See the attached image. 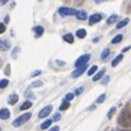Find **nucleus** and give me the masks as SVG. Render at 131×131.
<instances>
[{
  "label": "nucleus",
  "instance_id": "obj_1",
  "mask_svg": "<svg viewBox=\"0 0 131 131\" xmlns=\"http://www.w3.org/2000/svg\"><path fill=\"white\" fill-rule=\"evenodd\" d=\"M130 122H131V109H130V107H126L118 118V123L123 127H127V126H130Z\"/></svg>",
  "mask_w": 131,
  "mask_h": 131
},
{
  "label": "nucleus",
  "instance_id": "obj_2",
  "mask_svg": "<svg viewBox=\"0 0 131 131\" xmlns=\"http://www.w3.org/2000/svg\"><path fill=\"white\" fill-rule=\"evenodd\" d=\"M31 116H32V114H31L30 112H27V113H25V114H21L19 117H17V118L12 122V125H13L14 127H19V126H22L23 123H26V122L30 119Z\"/></svg>",
  "mask_w": 131,
  "mask_h": 131
},
{
  "label": "nucleus",
  "instance_id": "obj_3",
  "mask_svg": "<svg viewBox=\"0 0 131 131\" xmlns=\"http://www.w3.org/2000/svg\"><path fill=\"white\" fill-rule=\"evenodd\" d=\"M59 14L60 16H76L77 14V10L73 9V8H66V7H62L59 8Z\"/></svg>",
  "mask_w": 131,
  "mask_h": 131
},
{
  "label": "nucleus",
  "instance_id": "obj_4",
  "mask_svg": "<svg viewBox=\"0 0 131 131\" xmlns=\"http://www.w3.org/2000/svg\"><path fill=\"white\" fill-rule=\"evenodd\" d=\"M89 59H90V55H89V54H84V55H81V57H80V58L76 60V63H75L76 68H77V67H81V66H85V64H88Z\"/></svg>",
  "mask_w": 131,
  "mask_h": 131
},
{
  "label": "nucleus",
  "instance_id": "obj_5",
  "mask_svg": "<svg viewBox=\"0 0 131 131\" xmlns=\"http://www.w3.org/2000/svg\"><path fill=\"white\" fill-rule=\"evenodd\" d=\"M51 105H48V107H45V108H42L41 111H40V113H39V118H45V117H48L49 114H50V112H51Z\"/></svg>",
  "mask_w": 131,
  "mask_h": 131
},
{
  "label": "nucleus",
  "instance_id": "obj_6",
  "mask_svg": "<svg viewBox=\"0 0 131 131\" xmlns=\"http://www.w3.org/2000/svg\"><path fill=\"white\" fill-rule=\"evenodd\" d=\"M85 70H86V64H85V66H81V67H77V68L72 72V75H71V76H72L73 79H77L79 76H81V75L84 73V71H85Z\"/></svg>",
  "mask_w": 131,
  "mask_h": 131
},
{
  "label": "nucleus",
  "instance_id": "obj_7",
  "mask_svg": "<svg viewBox=\"0 0 131 131\" xmlns=\"http://www.w3.org/2000/svg\"><path fill=\"white\" fill-rule=\"evenodd\" d=\"M102 18H103V14H102V13H95V14H93V16L89 18V23H90V25H94V23L99 22Z\"/></svg>",
  "mask_w": 131,
  "mask_h": 131
},
{
  "label": "nucleus",
  "instance_id": "obj_8",
  "mask_svg": "<svg viewBox=\"0 0 131 131\" xmlns=\"http://www.w3.org/2000/svg\"><path fill=\"white\" fill-rule=\"evenodd\" d=\"M0 49H2V50H9L10 49V44L7 40H2V39H0Z\"/></svg>",
  "mask_w": 131,
  "mask_h": 131
},
{
  "label": "nucleus",
  "instance_id": "obj_9",
  "mask_svg": "<svg viewBox=\"0 0 131 131\" xmlns=\"http://www.w3.org/2000/svg\"><path fill=\"white\" fill-rule=\"evenodd\" d=\"M10 116V112L7 109V108H3V109H0V118H3V119H7L9 118Z\"/></svg>",
  "mask_w": 131,
  "mask_h": 131
},
{
  "label": "nucleus",
  "instance_id": "obj_10",
  "mask_svg": "<svg viewBox=\"0 0 131 131\" xmlns=\"http://www.w3.org/2000/svg\"><path fill=\"white\" fill-rule=\"evenodd\" d=\"M76 17H77L80 21H85V19L88 18V14H86V12H85V10H79V12H77V14H76Z\"/></svg>",
  "mask_w": 131,
  "mask_h": 131
},
{
  "label": "nucleus",
  "instance_id": "obj_11",
  "mask_svg": "<svg viewBox=\"0 0 131 131\" xmlns=\"http://www.w3.org/2000/svg\"><path fill=\"white\" fill-rule=\"evenodd\" d=\"M18 102V95L17 94H10L9 98H8V103L9 104H16Z\"/></svg>",
  "mask_w": 131,
  "mask_h": 131
},
{
  "label": "nucleus",
  "instance_id": "obj_12",
  "mask_svg": "<svg viewBox=\"0 0 131 131\" xmlns=\"http://www.w3.org/2000/svg\"><path fill=\"white\" fill-rule=\"evenodd\" d=\"M122 59H123V55H122V54L117 55V57H116V58L112 60V67H116V66H117V64H118V63H119Z\"/></svg>",
  "mask_w": 131,
  "mask_h": 131
},
{
  "label": "nucleus",
  "instance_id": "obj_13",
  "mask_svg": "<svg viewBox=\"0 0 131 131\" xmlns=\"http://www.w3.org/2000/svg\"><path fill=\"white\" fill-rule=\"evenodd\" d=\"M76 36H77L79 39H84V37L86 36V30H84V28L77 30V31H76Z\"/></svg>",
  "mask_w": 131,
  "mask_h": 131
},
{
  "label": "nucleus",
  "instance_id": "obj_14",
  "mask_svg": "<svg viewBox=\"0 0 131 131\" xmlns=\"http://www.w3.org/2000/svg\"><path fill=\"white\" fill-rule=\"evenodd\" d=\"M104 73H105V70H104V68H103V70H100V71H99L94 77H93V81H98V80H100V79L103 77V75H104Z\"/></svg>",
  "mask_w": 131,
  "mask_h": 131
},
{
  "label": "nucleus",
  "instance_id": "obj_15",
  "mask_svg": "<svg viewBox=\"0 0 131 131\" xmlns=\"http://www.w3.org/2000/svg\"><path fill=\"white\" fill-rule=\"evenodd\" d=\"M63 39H64V41H67V42H70V44L73 42V36H72V34H66V35L63 36Z\"/></svg>",
  "mask_w": 131,
  "mask_h": 131
},
{
  "label": "nucleus",
  "instance_id": "obj_16",
  "mask_svg": "<svg viewBox=\"0 0 131 131\" xmlns=\"http://www.w3.org/2000/svg\"><path fill=\"white\" fill-rule=\"evenodd\" d=\"M34 31H35V34H36V36H37V37H39V36H41V35L44 34V28H42L41 26L35 27V28H34Z\"/></svg>",
  "mask_w": 131,
  "mask_h": 131
},
{
  "label": "nucleus",
  "instance_id": "obj_17",
  "mask_svg": "<svg viewBox=\"0 0 131 131\" xmlns=\"http://www.w3.org/2000/svg\"><path fill=\"white\" fill-rule=\"evenodd\" d=\"M50 125H51V119H46V121H44V122L41 123L40 128H41V130H46V128H48Z\"/></svg>",
  "mask_w": 131,
  "mask_h": 131
},
{
  "label": "nucleus",
  "instance_id": "obj_18",
  "mask_svg": "<svg viewBox=\"0 0 131 131\" xmlns=\"http://www.w3.org/2000/svg\"><path fill=\"white\" fill-rule=\"evenodd\" d=\"M117 19H118V16H117V14H113V16H111V17L107 19V23H108V25H112V23H114Z\"/></svg>",
  "mask_w": 131,
  "mask_h": 131
},
{
  "label": "nucleus",
  "instance_id": "obj_19",
  "mask_svg": "<svg viewBox=\"0 0 131 131\" xmlns=\"http://www.w3.org/2000/svg\"><path fill=\"white\" fill-rule=\"evenodd\" d=\"M122 39H123V36H122V35H117L116 37H113V39H112V44H118V42H121V41H122Z\"/></svg>",
  "mask_w": 131,
  "mask_h": 131
},
{
  "label": "nucleus",
  "instance_id": "obj_20",
  "mask_svg": "<svg viewBox=\"0 0 131 131\" xmlns=\"http://www.w3.org/2000/svg\"><path fill=\"white\" fill-rule=\"evenodd\" d=\"M31 107H32V103L27 100V102H25V103L22 104V107H21V109H22V111H26V109H28V108H31Z\"/></svg>",
  "mask_w": 131,
  "mask_h": 131
},
{
  "label": "nucleus",
  "instance_id": "obj_21",
  "mask_svg": "<svg viewBox=\"0 0 131 131\" xmlns=\"http://www.w3.org/2000/svg\"><path fill=\"white\" fill-rule=\"evenodd\" d=\"M8 84H9L8 79H3L2 81H0V89H5L8 86Z\"/></svg>",
  "mask_w": 131,
  "mask_h": 131
},
{
  "label": "nucleus",
  "instance_id": "obj_22",
  "mask_svg": "<svg viewBox=\"0 0 131 131\" xmlns=\"http://www.w3.org/2000/svg\"><path fill=\"white\" fill-rule=\"evenodd\" d=\"M127 23H128V19H127V18H125V19H122V21L117 25V28H122V27H125Z\"/></svg>",
  "mask_w": 131,
  "mask_h": 131
},
{
  "label": "nucleus",
  "instance_id": "obj_23",
  "mask_svg": "<svg viewBox=\"0 0 131 131\" xmlns=\"http://www.w3.org/2000/svg\"><path fill=\"white\" fill-rule=\"evenodd\" d=\"M109 55V49L107 48V49H104L103 51H102V55H100V58L104 60V59H107V57Z\"/></svg>",
  "mask_w": 131,
  "mask_h": 131
},
{
  "label": "nucleus",
  "instance_id": "obj_24",
  "mask_svg": "<svg viewBox=\"0 0 131 131\" xmlns=\"http://www.w3.org/2000/svg\"><path fill=\"white\" fill-rule=\"evenodd\" d=\"M96 71H98V67H96V66H93V67H91V68L88 71V76H93V75H94Z\"/></svg>",
  "mask_w": 131,
  "mask_h": 131
},
{
  "label": "nucleus",
  "instance_id": "obj_25",
  "mask_svg": "<svg viewBox=\"0 0 131 131\" xmlns=\"http://www.w3.org/2000/svg\"><path fill=\"white\" fill-rule=\"evenodd\" d=\"M68 107H70V103H68L67 100H66V102H63V103L60 104V107H59V109H60V111H66V109H67Z\"/></svg>",
  "mask_w": 131,
  "mask_h": 131
},
{
  "label": "nucleus",
  "instance_id": "obj_26",
  "mask_svg": "<svg viewBox=\"0 0 131 131\" xmlns=\"http://www.w3.org/2000/svg\"><path fill=\"white\" fill-rule=\"evenodd\" d=\"M104 100H105V94H102V95L96 99V103H98V104H100V103H103Z\"/></svg>",
  "mask_w": 131,
  "mask_h": 131
},
{
  "label": "nucleus",
  "instance_id": "obj_27",
  "mask_svg": "<svg viewBox=\"0 0 131 131\" xmlns=\"http://www.w3.org/2000/svg\"><path fill=\"white\" fill-rule=\"evenodd\" d=\"M19 51H21L19 48H14V50H13V53H12V57H13V58H17V55H18Z\"/></svg>",
  "mask_w": 131,
  "mask_h": 131
},
{
  "label": "nucleus",
  "instance_id": "obj_28",
  "mask_svg": "<svg viewBox=\"0 0 131 131\" xmlns=\"http://www.w3.org/2000/svg\"><path fill=\"white\" fill-rule=\"evenodd\" d=\"M40 86H42V82H41V81H35V82L31 85V88H40Z\"/></svg>",
  "mask_w": 131,
  "mask_h": 131
},
{
  "label": "nucleus",
  "instance_id": "obj_29",
  "mask_svg": "<svg viewBox=\"0 0 131 131\" xmlns=\"http://www.w3.org/2000/svg\"><path fill=\"white\" fill-rule=\"evenodd\" d=\"M73 96H75V95H73L72 93H68L67 95H66V100L70 102V100H72V99H73Z\"/></svg>",
  "mask_w": 131,
  "mask_h": 131
},
{
  "label": "nucleus",
  "instance_id": "obj_30",
  "mask_svg": "<svg viewBox=\"0 0 131 131\" xmlns=\"http://www.w3.org/2000/svg\"><path fill=\"white\" fill-rule=\"evenodd\" d=\"M4 72H5V75H7V76H9V75H10V64H7V67H5Z\"/></svg>",
  "mask_w": 131,
  "mask_h": 131
},
{
  "label": "nucleus",
  "instance_id": "obj_31",
  "mask_svg": "<svg viewBox=\"0 0 131 131\" xmlns=\"http://www.w3.org/2000/svg\"><path fill=\"white\" fill-rule=\"evenodd\" d=\"M114 112H116V107H112V108H111V111L108 112V117L111 118V117H112V116L114 114Z\"/></svg>",
  "mask_w": 131,
  "mask_h": 131
},
{
  "label": "nucleus",
  "instance_id": "obj_32",
  "mask_svg": "<svg viewBox=\"0 0 131 131\" xmlns=\"http://www.w3.org/2000/svg\"><path fill=\"white\" fill-rule=\"evenodd\" d=\"M5 32V25L4 23H0V34Z\"/></svg>",
  "mask_w": 131,
  "mask_h": 131
},
{
  "label": "nucleus",
  "instance_id": "obj_33",
  "mask_svg": "<svg viewBox=\"0 0 131 131\" xmlns=\"http://www.w3.org/2000/svg\"><path fill=\"white\" fill-rule=\"evenodd\" d=\"M41 73V71H34L32 73H31V77H36V76H39Z\"/></svg>",
  "mask_w": 131,
  "mask_h": 131
},
{
  "label": "nucleus",
  "instance_id": "obj_34",
  "mask_svg": "<svg viewBox=\"0 0 131 131\" xmlns=\"http://www.w3.org/2000/svg\"><path fill=\"white\" fill-rule=\"evenodd\" d=\"M59 118H60V114H59L58 112H57V113H54V116H53V119H54V121H58Z\"/></svg>",
  "mask_w": 131,
  "mask_h": 131
},
{
  "label": "nucleus",
  "instance_id": "obj_35",
  "mask_svg": "<svg viewBox=\"0 0 131 131\" xmlns=\"http://www.w3.org/2000/svg\"><path fill=\"white\" fill-rule=\"evenodd\" d=\"M82 90H84L82 88H80V89H76V90H75V94H76V95H79V94H81V93H82Z\"/></svg>",
  "mask_w": 131,
  "mask_h": 131
},
{
  "label": "nucleus",
  "instance_id": "obj_36",
  "mask_svg": "<svg viewBox=\"0 0 131 131\" xmlns=\"http://www.w3.org/2000/svg\"><path fill=\"white\" fill-rule=\"evenodd\" d=\"M108 81H109V76H107V77H105V79L103 80V85H105V84H107Z\"/></svg>",
  "mask_w": 131,
  "mask_h": 131
},
{
  "label": "nucleus",
  "instance_id": "obj_37",
  "mask_svg": "<svg viewBox=\"0 0 131 131\" xmlns=\"http://www.w3.org/2000/svg\"><path fill=\"white\" fill-rule=\"evenodd\" d=\"M57 64H59V66H64L66 63H64L63 60H57Z\"/></svg>",
  "mask_w": 131,
  "mask_h": 131
},
{
  "label": "nucleus",
  "instance_id": "obj_38",
  "mask_svg": "<svg viewBox=\"0 0 131 131\" xmlns=\"http://www.w3.org/2000/svg\"><path fill=\"white\" fill-rule=\"evenodd\" d=\"M50 131H59V127H58V126H55V127H51V128H50Z\"/></svg>",
  "mask_w": 131,
  "mask_h": 131
},
{
  "label": "nucleus",
  "instance_id": "obj_39",
  "mask_svg": "<svg viewBox=\"0 0 131 131\" xmlns=\"http://www.w3.org/2000/svg\"><path fill=\"white\" fill-rule=\"evenodd\" d=\"M7 2H8V0H0V5H4V4H7Z\"/></svg>",
  "mask_w": 131,
  "mask_h": 131
},
{
  "label": "nucleus",
  "instance_id": "obj_40",
  "mask_svg": "<svg viewBox=\"0 0 131 131\" xmlns=\"http://www.w3.org/2000/svg\"><path fill=\"white\" fill-rule=\"evenodd\" d=\"M130 49H131V45H130V46H127V48H125V49H123V51H127V50H130Z\"/></svg>",
  "mask_w": 131,
  "mask_h": 131
},
{
  "label": "nucleus",
  "instance_id": "obj_41",
  "mask_svg": "<svg viewBox=\"0 0 131 131\" xmlns=\"http://www.w3.org/2000/svg\"><path fill=\"white\" fill-rule=\"evenodd\" d=\"M102 2H104V0H95V3H102Z\"/></svg>",
  "mask_w": 131,
  "mask_h": 131
},
{
  "label": "nucleus",
  "instance_id": "obj_42",
  "mask_svg": "<svg viewBox=\"0 0 131 131\" xmlns=\"http://www.w3.org/2000/svg\"><path fill=\"white\" fill-rule=\"evenodd\" d=\"M119 131H130V130H119Z\"/></svg>",
  "mask_w": 131,
  "mask_h": 131
},
{
  "label": "nucleus",
  "instance_id": "obj_43",
  "mask_svg": "<svg viewBox=\"0 0 131 131\" xmlns=\"http://www.w3.org/2000/svg\"><path fill=\"white\" fill-rule=\"evenodd\" d=\"M40 2H41V0H40Z\"/></svg>",
  "mask_w": 131,
  "mask_h": 131
}]
</instances>
